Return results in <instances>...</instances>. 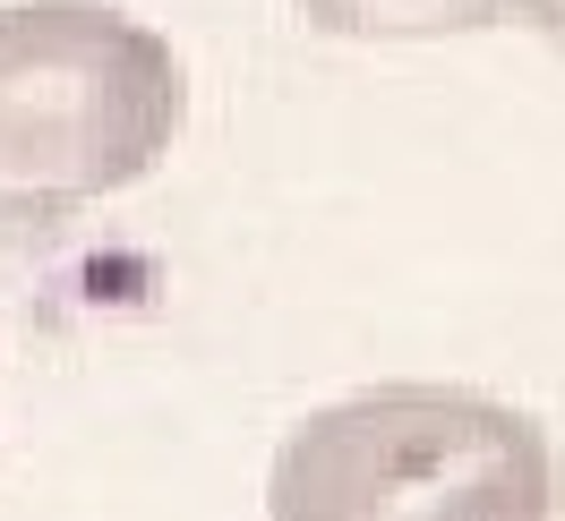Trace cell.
<instances>
[{"instance_id":"6da1fadb","label":"cell","mask_w":565,"mask_h":521,"mask_svg":"<svg viewBox=\"0 0 565 521\" xmlns=\"http://www.w3.org/2000/svg\"><path fill=\"white\" fill-rule=\"evenodd\" d=\"M548 427L471 384H377L291 427L266 470L275 521H557Z\"/></svg>"},{"instance_id":"277c9868","label":"cell","mask_w":565,"mask_h":521,"mask_svg":"<svg viewBox=\"0 0 565 521\" xmlns=\"http://www.w3.org/2000/svg\"><path fill=\"white\" fill-rule=\"evenodd\" d=\"M505 18H523L531 35H548L565 52V0H505Z\"/></svg>"},{"instance_id":"7a4b0ae2","label":"cell","mask_w":565,"mask_h":521,"mask_svg":"<svg viewBox=\"0 0 565 521\" xmlns=\"http://www.w3.org/2000/svg\"><path fill=\"white\" fill-rule=\"evenodd\" d=\"M189 77L163 26L111 0L0 9V214L35 222L146 180L180 138Z\"/></svg>"},{"instance_id":"3957f363","label":"cell","mask_w":565,"mask_h":521,"mask_svg":"<svg viewBox=\"0 0 565 521\" xmlns=\"http://www.w3.org/2000/svg\"><path fill=\"white\" fill-rule=\"evenodd\" d=\"M334 43H455L505 26V0H291Z\"/></svg>"}]
</instances>
